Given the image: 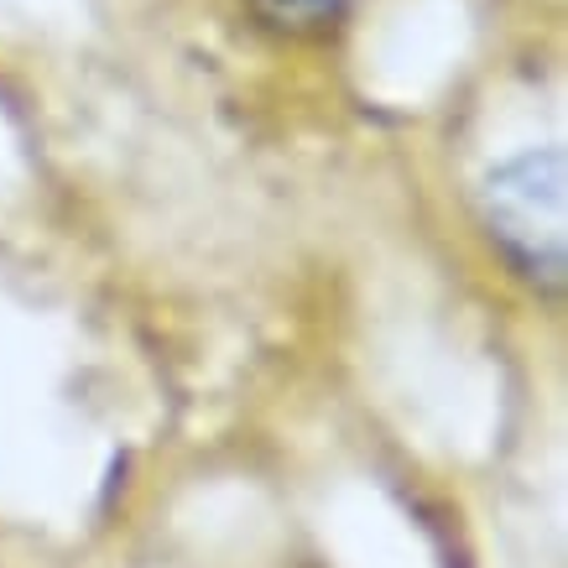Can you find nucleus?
Returning a JSON list of instances; mask_svg holds the SVG:
<instances>
[{
    "mask_svg": "<svg viewBox=\"0 0 568 568\" xmlns=\"http://www.w3.org/2000/svg\"><path fill=\"white\" fill-rule=\"evenodd\" d=\"M480 224L500 261L537 287L568 272V162L564 146H521L480 178Z\"/></svg>",
    "mask_w": 568,
    "mask_h": 568,
    "instance_id": "nucleus-1",
    "label": "nucleus"
},
{
    "mask_svg": "<svg viewBox=\"0 0 568 568\" xmlns=\"http://www.w3.org/2000/svg\"><path fill=\"white\" fill-rule=\"evenodd\" d=\"M256 6L282 27H318L339 11V0H256Z\"/></svg>",
    "mask_w": 568,
    "mask_h": 568,
    "instance_id": "nucleus-2",
    "label": "nucleus"
}]
</instances>
